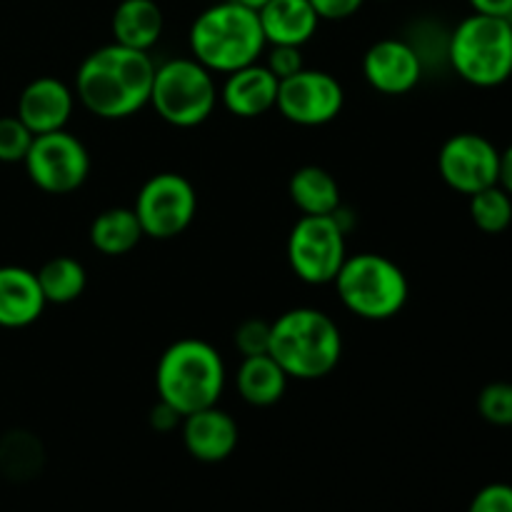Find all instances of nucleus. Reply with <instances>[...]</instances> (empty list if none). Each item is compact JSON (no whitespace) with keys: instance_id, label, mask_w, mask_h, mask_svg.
I'll list each match as a JSON object with an SVG mask.
<instances>
[{"instance_id":"f257e3e1","label":"nucleus","mask_w":512,"mask_h":512,"mask_svg":"<svg viewBox=\"0 0 512 512\" xmlns=\"http://www.w3.org/2000/svg\"><path fill=\"white\" fill-rule=\"evenodd\" d=\"M153 78L155 63L150 53L110 43L85 55L78 65L75 98L95 118L123 120L150 103Z\"/></svg>"},{"instance_id":"f03ea898","label":"nucleus","mask_w":512,"mask_h":512,"mask_svg":"<svg viewBox=\"0 0 512 512\" xmlns=\"http://www.w3.org/2000/svg\"><path fill=\"white\" fill-rule=\"evenodd\" d=\"M270 358L290 380H320L338 368L343 335L338 323L318 308H293L270 323Z\"/></svg>"},{"instance_id":"7ed1b4c3","label":"nucleus","mask_w":512,"mask_h":512,"mask_svg":"<svg viewBox=\"0 0 512 512\" xmlns=\"http://www.w3.org/2000/svg\"><path fill=\"white\" fill-rule=\"evenodd\" d=\"M228 370L218 348L200 338L175 340L155 365V390L163 403L180 415L218 405Z\"/></svg>"},{"instance_id":"20e7f679","label":"nucleus","mask_w":512,"mask_h":512,"mask_svg":"<svg viewBox=\"0 0 512 512\" xmlns=\"http://www.w3.org/2000/svg\"><path fill=\"white\" fill-rule=\"evenodd\" d=\"M188 43L193 58L210 73L220 75L258 63L268 48L258 10L245 8L235 0L205 8L190 25Z\"/></svg>"},{"instance_id":"39448f33","label":"nucleus","mask_w":512,"mask_h":512,"mask_svg":"<svg viewBox=\"0 0 512 512\" xmlns=\"http://www.w3.org/2000/svg\"><path fill=\"white\" fill-rule=\"evenodd\" d=\"M333 285L343 308L370 323L395 318L410 298L408 275L395 260L380 253L348 255Z\"/></svg>"},{"instance_id":"423d86ee","label":"nucleus","mask_w":512,"mask_h":512,"mask_svg":"<svg viewBox=\"0 0 512 512\" xmlns=\"http://www.w3.org/2000/svg\"><path fill=\"white\" fill-rule=\"evenodd\" d=\"M455 75L475 88H498L512 75V20L473 13L448 38Z\"/></svg>"},{"instance_id":"0eeeda50","label":"nucleus","mask_w":512,"mask_h":512,"mask_svg":"<svg viewBox=\"0 0 512 512\" xmlns=\"http://www.w3.org/2000/svg\"><path fill=\"white\" fill-rule=\"evenodd\" d=\"M220 103L215 73L195 58H173L155 65L150 103L155 115L173 128H198Z\"/></svg>"},{"instance_id":"6e6552de","label":"nucleus","mask_w":512,"mask_h":512,"mask_svg":"<svg viewBox=\"0 0 512 512\" xmlns=\"http://www.w3.org/2000/svg\"><path fill=\"white\" fill-rule=\"evenodd\" d=\"M345 228L335 215H300L288 235V263L308 285L333 283L348 258Z\"/></svg>"},{"instance_id":"1a4fd4ad","label":"nucleus","mask_w":512,"mask_h":512,"mask_svg":"<svg viewBox=\"0 0 512 512\" xmlns=\"http://www.w3.org/2000/svg\"><path fill=\"white\" fill-rule=\"evenodd\" d=\"M145 238L173 240L190 228L198 213L195 185L180 173H158L143 183L133 205Z\"/></svg>"},{"instance_id":"9d476101","label":"nucleus","mask_w":512,"mask_h":512,"mask_svg":"<svg viewBox=\"0 0 512 512\" xmlns=\"http://www.w3.org/2000/svg\"><path fill=\"white\" fill-rule=\"evenodd\" d=\"M23 165L35 188L50 195H68L88 180L90 153L78 135L55 130L35 135Z\"/></svg>"},{"instance_id":"9b49d317","label":"nucleus","mask_w":512,"mask_h":512,"mask_svg":"<svg viewBox=\"0 0 512 512\" xmlns=\"http://www.w3.org/2000/svg\"><path fill=\"white\" fill-rule=\"evenodd\" d=\"M345 105V90L335 75L325 70H298L280 80L275 108L288 123L303 128L333 123Z\"/></svg>"},{"instance_id":"f8f14e48","label":"nucleus","mask_w":512,"mask_h":512,"mask_svg":"<svg viewBox=\"0 0 512 512\" xmlns=\"http://www.w3.org/2000/svg\"><path fill=\"white\" fill-rule=\"evenodd\" d=\"M438 170L448 188L470 198L498 185L500 150L480 133H455L440 148Z\"/></svg>"},{"instance_id":"ddd939ff","label":"nucleus","mask_w":512,"mask_h":512,"mask_svg":"<svg viewBox=\"0 0 512 512\" xmlns=\"http://www.w3.org/2000/svg\"><path fill=\"white\" fill-rule=\"evenodd\" d=\"M363 78L383 95H405L423 78V55L413 43L383 38L363 55Z\"/></svg>"},{"instance_id":"4468645a","label":"nucleus","mask_w":512,"mask_h":512,"mask_svg":"<svg viewBox=\"0 0 512 512\" xmlns=\"http://www.w3.org/2000/svg\"><path fill=\"white\" fill-rule=\"evenodd\" d=\"M75 108V93L68 83L53 75L30 80L18 98V118L33 135L65 130Z\"/></svg>"},{"instance_id":"2eb2a0df","label":"nucleus","mask_w":512,"mask_h":512,"mask_svg":"<svg viewBox=\"0 0 512 512\" xmlns=\"http://www.w3.org/2000/svg\"><path fill=\"white\" fill-rule=\"evenodd\" d=\"M180 433H183V445L188 455H193L200 463H223L235 453L240 440L235 418L220 410L218 405L185 415L180 423Z\"/></svg>"},{"instance_id":"dca6fc26","label":"nucleus","mask_w":512,"mask_h":512,"mask_svg":"<svg viewBox=\"0 0 512 512\" xmlns=\"http://www.w3.org/2000/svg\"><path fill=\"white\" fill-rule=\"evenodd\" d=\"M278 85L280 80L265 68V63H250L225 75L220 85V103L235 118H260L275 108Z\"/></svg>"},{"instance_id":"f3484780","label":"nucleus","mask_w":512,"mask_h":512,"mask_svg":"<svg viewBox=\"0 0 512 512\" xmlns=\"http://www.w3.org/2000/svg\"><path fill=\"white\" fill-rule=\"evenodd\" d=\"M38 275L20 265L0 268V328H28L45 310Z\"/></svg>"},{"instance_id":"a211bd4d","label":"nucleus","mask_w":512,"mask_h":512,"mask_svg":"<svg viewBox=\"0 0 512 512\" xmlns=\"http://www.w3.org/2000/svg\"><path fill=\"white\" fill-rule=\"evenodd\" d=\"M258 18L268 45L303 48L320 25V18L310 0H268L258 10Z\"/></svg>"},{"instance_id":"6ab92c4d","label":"nucleus","mask_w":512,"mask_h":512,"mask_svg":"<svg viewBox=\"0 0 512 512\" xmlns=\"http://www.w3.org/2000/svg\"><path fill=\"white\" fill-rule=\"evenodd\" d=\"M110 28H113V43L150 53V48L163 35V10L155 0H120Z\"/></svg>"},{"instance_id":"aec40b11","label":"nucleus","mask_w":512,"mask_h":512,"mask_svg":"<svg viewBox=\"0 0 512 512\" xmlns=\"http://www.w3.org/2000/svg\"><path fill=\"white\" fill-rule=\"evenodd\" d=\"M288 380L285 370L270 355H253V358H243L240 363L235 388H238L240 398L253 408H270L283 400Z\"/></svg>"},{"instance_id":"412c9836","label":"nucleus","mask_w":512,"mask_h":512,"mask_svg":"<svg viewBox=\"0 0 512 512\" xmlns=\"http://www.w3.org/2000/svg\"><path fill=\"white\" fill-rule=\"evenodd\" d=\"M288 195L303 215H333L340 208V185L320 165H303L290 175Z\"/></svg>"},{"instance_id":"4be33fe9","label":"nucleus","mask_w":512,"mask_h":512,"mask_svg":"<svg viewBox=\"0 0 512 512\" xmlns=\"http://www.w3.org/2000/svg\"><path fill=\"white\" fill-rule=\"evenodd\" d=\"M143 238L145 233L133 208H108L90 223V243L108 258L128 255Z\"/></svg>"},{"instance_id":"5701e85b","label":"nucleus","mask_w":512,"mask_h":512,"mask_svg":"<svg viewBox=\"0 0 512 512\" xmlns=\"http://www.w3.org/2000/svg\"><path fill=\"white\" fill-rule=\"evenodd\" d=\"M35 275H38L40 290H43V298L48 305L75 303L88 285V273H85L83 263L68 258V255L48 260Z\"/></svg>"},{"instance_id":"b1692460","label":"nucleus","mask_w":512,"mask_h":512,"mask_svg":"<svg viewBox=\"0 0 512 512\" xmlns=\"http://www.w3.org/2000/svg\"><path fill=\"white\" fill-rule=\"evenodd\" d=\"M43 445L33 433L13 430L0 440V473L10 480H30L43 468Z\"/></svg>"},{"instance_id":"393cba45","label":"nucleus","mask_w":512,"mask_h":512,"mask_svg":"<svg viewBox=\"0 0 512 512\" xmlns=\"http://www.w3.org/2000/svg\"><path fill=\"white\" fill-rule=\"evenodd\" d=\"M470 218L483 233H505L512 223V195L500 185L470 195Z\"/></svg>"},{"instance_id":"a878e982","label":"nucleus","mask_w":512,"mask_h":512,"mask_svg":"<svg viewBox=\"0 0 512 512\" xmlns=\"http://www.w3.org/2000/svg\"><path fill=\"white\" fill-rule=\"evenodd\" d=\"M478 413L485 423L498 425V428H510L512 425V383L498 380L480 390L478 395Z\"/></svg>"},{"instance_id":"bb28decb","label":"nucleus","mask_w":512,"mask_h":512,"mask_svg":"<svg viewBox=\"0 0 512 512\" xmlns=\"http://www.w3.org/2000/svg\"><path fill=\"white\" fill-rule=\"evenodd\" d=\"M33 138L18 115L0 118V163H23Z\"/></svg>"},{"instance_id":"cd10ccee","label":"nucleus","mask_w":512,"mask_h":512,"mask_svg":"<svg viewBox=\"0 0 512 512\" xmlns=\"http://www.w3.org/2000/svg\"><path fill=\"white\" fill-rule=\"evenodd\" d=\"M235 350H238L243 358H253V355H268L270 350V323L260 318L243 320V323L235 328L233 335Z\"/></svg>"},{"instance_id":"c85d7f7f","label":"nucleus","mask_w":512,"mask_h":512,"mask_svg":"<svg viewBox=\"0 0 512 512\" xmlns=\"http://www.w3.org/2000/svg\"><path fill=\"white\" fill-rule=\"evenodd\" d=\"M265 50H268V55H265V68L278 80L290 78V75L305 68L303 53L295 45H268Z\"/></svg>"},{"instance_id":"c756f323","label":"nucleus","mask_w":512,"mask_h":512,"mask_svg":"<svg viewBox=\"0 0 512 512\" xmlns=\"http://www.w3.org/2000/svg\"><path fill=\"white\" fill-rule=\"evenodd\" d=\"M468 512H512V485L490 483L475 493Z\"/></svg>"},{"instance_id":"7c9ffc66","label":"nucleus","mask_w":512,"mask_h":512,"mask_svg":"<svg viewBox=\"0 0 512 512\" xmlns=\"http://www.w3.org/2000/svg\"><path fill=\"white\" fill-rule=\"evenodd\" d=\"M365 0H310L320 20H345L363 8Z\"/></svg>"},{"instance_id":"2f4dec72","label":"nucleus","mask_w":512,"mask_h":512,"mask_svg":"<svg viewBox=\"0 0 512 512\" xmlns=\"http://www.w3.org/2000/svg\"><path fill=\"white\" fill-rule=\"evenodd\" d=\"M180 423H183V415L158 398V405L150 410V425H153L158 433H170V430L180 428Z\"/></svg>"},{"instance_id":"473e14b6","label":"nucleus","mask_w":512,"mask_h":512,"mask_svg":"<svg viewBox=\"0 0 512 512\" xmlns=\"http://www.w3.org/2000/svg\"><path fill=\"white\" fill-rule=\"evenodd\" d=\"M473 13L512 20V0H468Z\"/></svg>"},{"instance_id":"72a5a7b5","label":"nucleus","mask_w":512,"mask_h":512,"mask_svg":"<svg viewBox=\"0 0 512 512\" xmlns=\"http://www.w3.org/2000/svg\"><path fill=\"white\" fill-rule=\"evenodd\" d=\"M498 185L512 195V143L505 150H500Z\"/></svg>"},{"instance_id":"f704fd0d","label":"nucleus","mask_w":512,"mask_h":512,"mask_svg":"<svg viewBox=\"0 0 512 512\" xmlns=\"http://www.w3.org/2000/svg\"><path fill=\"white\" fill-rule=\"evenodd\" d=\"M235 3L245 5V8H250V10H260L265 3H268V0H235Z\"/></svg>"}]
</instances>
